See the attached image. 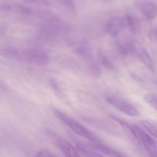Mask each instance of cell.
Returning <instances> with one entry per match:
<instances>
[{
    "label": "cell",
    "mask_w": 157,
    "mask_h": 157,
    "mask_svg": "<svg viewBox=\"0 0 157 157\" xmlns=\"http://www.w3.org/2000/svg\"><path fill=\"white\" fill-rule=\"evenodd\" d=\"M27 3L36 5H42V6H49L50 2L49 0H25Z\"/></svg>",
    "instance_id": "2e32d148"
},
{
    "label": "cell",
    "mask_w": 157,
    "mask_h": 157,
    "mask_svg": "<svg viewBox=\"0 0 157 157\" xmlns=\"http://www.w3.org/2000/svg\"><path fill=\"white\" fill-rule=\"evenodd\" d=\"M107 101L121 113L130 117L139 116L140 111L135 105L124 98L116 96H108Z\"/></svg>",
    "instance_id": "3957f363"
},
{
    "label": "cell",
    "mask_w": 157,
    "mask_h": 157,
    "mask_svg": "<svg viewBox=\"0 0 157 157\" xmlns=\"http://www.w3.org/2000/svg\"><path fill=\"white\" fill-rule=\"evenodd\" d=\"M124 18H125L126 21V27L128 28L129 30L132 33H138L140 29V25L139 20L136 17L133 16L131 15H126V17Z\"/></svg>",
    "instance_id": "8fae6325"
},
{
    "label": "cell",
    "mask_w": 157,
    "mask_h": 157,
    "mask_svg": "<svg viewBox=\"0 0 157 157\" xmlns=\"http://www.w3.org/2000/svg\"><path fill=\"white\" fill-rule=\"evenodd\" d=\"M126 28L125 18L121 16L113 17L107 22L105 30L111 37H117Z\"/></svg>",
    "instance_id": "277c9868"
},
{
    "label": "cell",
    "mask_w": 157,
    "mask_h": 157,
    "mask_svg": "<svg viewBox=\"0 0 157 157\" xmlns=\"http://www.w3.org/2000/svg\"><path fill=\"white\" fill-rule=\"evenodd\" d=\"M21 61H25L34 65L44 67L48 65L49 62V58L47 54L44 51L38 48H25L20 50Z\"/></svg>",
    "instance_id": "7a4b0ae2"
},
{
    "label": "cell",
    "mask_w": 157,
    "mask_h": 157,
    "mask_svg": "<svg viewBox=\"0 0 157 157\" xmlns=\"http://www.w3.org/2000/svg\"><path fill=\"white\" fill-rule=\"evenodd\" d=\"M35 157H57L55 154H54L51 150L47 149H43L38 152Z\"/></svg>",
    "instance_id": "9a60e30c"
},
{
    "label": "cell",
    "mask_w": 157,
    "mask_h": 157,
    "mask_svg": "<svg viewBox=\"0 0 157 157\" xmlns=\"http://www.w3.org/2000/svg\"><path fill=\"white\" fill-rule=\"evenodd\" d=\"M136 56L140 60L141 62L152 72H155V67L153 64L151 56L148 52L147 49L144 46L138 43L137 41L134 42V53Z\"/></svg>",
    "instance_id": "8992f818"
},
{
    "label": "cell",
    "mask_w": 157,
    "mask_h": 157,
    "mask_svg": "<svg viewBox=\"0 0 157 157\" xmlns=\"http://www.w3.org/2000/svg\"><path fill=\"white\" fill-rule=\"evenodd\" d=\"M147 153H149L150 157H157V144L153 147H150L147 150H146Z\"/></svg>",
    "instance_id": "e0dca14e"
},
{
    "label": "cell",
    "mask_w": 157,
    "mask_h": 157,
    "mask_svg": "<svg viewBox=\"0 0 157 157\" xmlns=\"http://www.w3.org/2000/svg\"><path fill=\"white\" fill-rule=\"evenodd\" d=\"M144 99L152 108H153L157 111V98L153 94H147L144 96Z\"/></svg>",
    "instance_id": "4fadbf2b"
},
{
    "label": "cell",
    "mask_w": 157,
    "mask_h": 157,
    "mask_svg": "<svg viewBox=\"0 0 157 157\" xmlns=\"http://www.w3.org/2000/svg\"><path fill=\"white\" fill-rule=\"evenodd\" d=\"M54 113L59 121H61L63 124H65L67 127H68L76 134L79 135L81 137L84 138V139L87 140L89 141H91L94 144L102 142L99 136H97L91 130H90L87 127H84V125L80 124L79 122H78L76 120L74 119L73 117H70L69 115L66 114V113L61 111L60 110H54Z\"/></svg>",
    "instance_id": "6da1fadb"
},
{
    "label": "cell",
    "mask_w": 157,
    "mask_h": 157,
    "mask_svg": "<svg viewBox=\"0 0 157 157\" xmlns=\"http://www.w3.org/2000/svg\"><path fill=\"white\" fill-rule=\"evenodd\" d=\"M100 61H101V64H102L106 68L108 69V70H113V69L114 68L113 63H112L111 61H110L107 56H105V55H100Z\"/></svg>",
    "instance_id": "5bb4252c"
},
{
    "label": "cell",
    "mask_w": 157,
    "mask_h": 157,
    "mask_svg": "<svg viewBox=\"0 0 157 157\" xmlns=\"http://www.w3.org/2000/svg\"><path fill=\"white\" fill-rule=\"evenodd\" d=\"M140 11L147 20H153L157 17V5L154 2L147 0L140 4Z\"/></svg>",
    "instance_id": "52a82bcc"
},
{
    "label": "cell",
    "mask_w": 157,
    "mask_h": 157,
    "mask_svg": "<svg viewBox=\"0 0 157 157\" xmlns=\"http://www.w3.org/2000/svg\"><path fill=\"white\" fill-rule=\"evenodd\" d=\"M155 33H156V38H157V29H156V31H155Z\"/></svg>",
    "instance_id": "d6986e66"
},
{
    "label": "cell",
    "mask_w": 157,
    "mask_h": 157,
    "mask_svg": "<svg viewBox=\"0 0 157 157\" xmlns=\"http://www.w3.org/2000/svg\"><path fill=\"white\" fill-rule=\"evenodd\" d=\"M92 156H93L94 157H106V156H104V155L100 154V153H93V154H92Z\"/></svg>",
    "instance_id": "ac0fdd59"
},
{
    "label": "cell",
    "mask_w": 157,
    "mask_h": 157,
    "mask_svg": "<svg viewBox=\"0 0 157 157\" xmlns=\"http://www.w3.org/2000/svg\"><path fill=\"white\" fill-rule=\"evenodd\" d=\"M130 127H131V130L134 135L135 139L139 141L146 150L156 145V143L155 142L154 140L144 129L141 128L140 127L136 124L130 125Z\"/></svg>",
    "instance_id": "5b68a950"
},
{
    "label": "cell",
    "mask_w": 157,
    "mask_h": 157,
    "mask_svg": "<svg viewBox=\"0 0 157 157\" xmlns=\"http://www.w3.org/2000/svg\"><path fill=\"white\" fill-rule=\"evenodd\" d=\"M93 147L97 150L98 151L101 152L103 154L107 155L110 157H127V156L122 153L121 152L118 151V150H115V149L112 148V147H108V146L103 144L101 143H94Z\"/></svg>",
    "instance_id": "9c48e42d"
},
{
    "label": "cell",
    "mask_w": 157,
    "mask_h": 157,
    "mask_svg": "<svg viewBox=\"0 0 157 157\" xmlns=\"http://www.w3.org/2000/svg\"><path fill=\"white\" fill-rule=\"evenodd\" d=\"M0 55L4 58L12 61H21L20 50L12 47H2L0 48Z\"/></svg>",
    "instance_id": "30bf717a"
},
{
    "label": "cell",
    "mask_w": 157,
    "mask_h": 157,
    "mask_svg": "<svg viewBox=\"0 0 157 157\" xmlns=\"http://www.w3.org/2000/svg\"><path fill=\"white\" fill-rule=\"evenodd\" d=\"M57 146L65 157H81L76 147L72 146L68 141L65 140H58Z\"/></svg>",
    "instance_id": "ba28073f"
},
{
    "label": "cell",
    "mask_w": 157,
    "mask_h": 157,
    "mask_svg": "<svg viewBox=\"0 0 157 157\" xmlns=\"http://www.w3.org/2000/svg\"><path fill=\"white\" fill-rule=\"evenodd\" d=\"M140 124L144 127V130L150 135L154 136L157 139V123L153 121L143 120L140 121Z\"/></svg>",
    "instance_id": "7c38bea8"
}]
</instances>
